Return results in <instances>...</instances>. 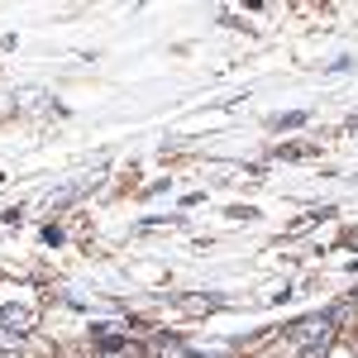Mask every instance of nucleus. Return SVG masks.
<instances>
[{
	"instance_id": "1",
	"label": "nucleus",
	"mask_w": 358,
	"mask_h": 358,
	"mask_svg": "<svg viewBox=\"0 0 358 358\" xmlns=\"http://www.w3.org/2000/svg\"><path fill=\"white\" fill-rule=\"evenodd\" d=\"M34 320H38V310H34V306H5V310H0V334H5V339H20V334L24 330H34Z\"/></svg>"
},
{
	"instance_id": "2",
	"label": "nucleus",
	"mask_w": 358,
	"mask_h": 358,
	"mask_svg": "<svg viewBox=\"0 0 358 358\" xmlns=\"http://www.w3.org/2000/svg\"><path fill=\"white\" fill-rule=\"evenodd\" d=\"M292 339H296V344H306V349H330V344H334L330 320H301V325L292 330Z\"/></svg>"
},
{
	"instance_id": "3",
	"label": "nucleus",
	"mask_w": 358,
	"mask_h": 358,
	"mask_svg": "<svg viewBox=\"0 0 358 358\" xmlns=\"http://www.w3.org/2000/svg\"><path fill=\"white\" fill-rule=\"evenodd\" d=\"M158 354H163V358H187V349L172 344V339H158Z\"/></svg>"
},
{
	"instance_id": "4",
	"label": "nucleus",
	"mask_w": 358,
	"mask_h": 358,
	"mask_svg": "<svg viewBox=\"0 0 358 358\" xmlns=\"http://www.w3.org/2000/svg\"><path fill=\"white\" fill-rule=\"evenodd\" d=\"M325 354H330V349H306L301 358H325Z\"/></svg>"
}]
</instances>
